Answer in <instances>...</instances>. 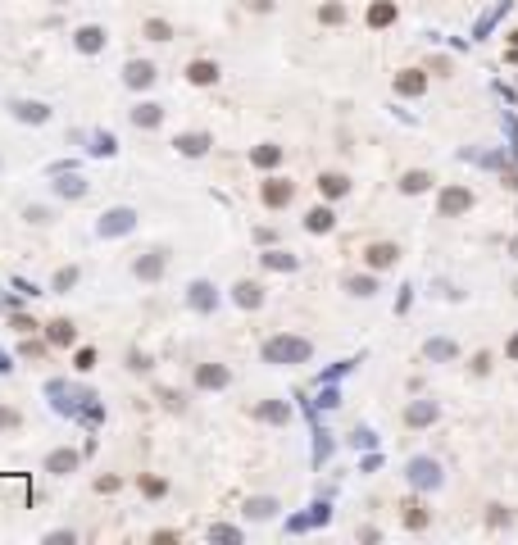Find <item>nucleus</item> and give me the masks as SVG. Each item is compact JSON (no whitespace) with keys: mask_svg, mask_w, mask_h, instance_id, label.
Instances as JSON below:
<instances>
[{"mask_svg":"<svg viewBox=\"0 0 518 545\" xmlns=\"http://www.w3.org/2000/svg\"><path fill=\"white\" fill-rule=\"evenodd\" d=\"M259 200H264L268 209H286L295 200V182L291 177H264L259 182Z\"/></svg>","mask_w":518,"mask_h":545,"instance_id":"nucleus-1","label":"nucleus"},{"mask_svg":"<svg viewBox=\"0 0 518 545\" xmlns=\"http://www.w3.org/2000/svg\"><path fill=\"white\" fill-rule=\"evenodd\" d=\"M305 355H310V346H305V341H286V337H277V341H268V346H264V359H268V363L305 359Z\"/></svg>","mask_w":518,"mask_h":545,"instance_id":"nucleus-2","label":"nucleus"},{"mask_svg":"<svg viewBox=\"0 0 518 545\" xmlns=\"http://www.w3.org/2000/svg\"><path fill=\"white\" fill-rule=\"evenodd\" d=\"M227 382H232V372H227L223 363H196V386L200 391H223Z\"/></svg>","mask_w":518,"mask_h":545,"instance_id":"nucleus-3","label":"nucleus"},{"mask_svg":"<svg viewBox=\"0 0 518 545\" xmlns=\"http://www.w3.org/2000/svg\"><path fill=\"white\" fill-rule=\"evenodd\" d=\"M218 78H223L218 60H191L187 64V82H191V87H214Z\"/></svg>","mask_w":518,"mask_h":545,"instance_id":"nucleus-4","label":"nucleus"},{"mask_svg":"<svg viewBox=\"0 0 518 545\" xmlns=\"http://www.w3.org/2000/svg\"><path fill=\"white\" fill-rule=\"evenodd\" d=\"M164 264H168L164 250H150V255H141V260L132 264V273H137L141 282H159V277H164Z\"/></svg>","mask_w":518,"mask_h":545,"instance_id":"nucleus-5","label":"nucleus"},{"mask_svg":"<svg viewBox=\"0 0 518 545\" xmlns=\"http://www.w3.org/2000/svg\"><path fill=\"white\" fill-rule=\"evenodd\" d=\"M123 82H128V87H132V91H137V87H141V91H146V87H150V82H155V64H150V60H132V64H128V69H123Z\"/></svg>","mask_w":518,"mask_h":545,"instance_id":"nucleus-6","label":"nucleus"},{"mask_svg":"<svg viewBox=\"0 0 518 545\" xmlns=\"http://www.w3.org/2000/svg\"><path fill=\"white\" fill-rule=\"evenodd\" d=\"M396 260H400V250L391 241H373L368 250H364V264H368V269H391Z\"/></svg>","mask_w":518,"mask_h":545,"instance_id":"nucleus-7","label":"nucleus"},{"mask_svg":"<svg viewBox=\"0 0 518 545\" xmlns=\"http://www.w3.org/2000/svg\"><path fill=\"white\" fill-rule=\"evenodd\" d=\"M46 341H51V346H73V341H78V328H73L69 318H55V323H46Z\"/></svg>","mask_w":518,"mask_h":545,"instance_id":"nucleus-8","label":"nucleus"},{"mask_svg":"<svg viewBox=\"0 0 518 545\" xmlns=\"http://www.w3.org/2000/svg\"><path fill=\"white\" fill-rule=\"evenodd\" d=\"M468 205H473V191H464V187H450L446 196H441V214H446V218L450 214H464Z\"/></svg>","mask_w":518,"mask_h":545,"instance_id":"nucleus-9","label":"nucleus"},{"mask_svg":"<svg viewBox=\"0 0 518 545\" xmlns=\"http://www.w3.org/2000/svg\"><path fill=\"white\" fill-rule=\"evenodd\" d=\"M173 146H178L187 159H196V155H205V150H209V132H182Z\"/></svg>","mask_w":518,"mask_h":545,"instance_id":"nucleus-10","label":"nucleus"},{"mask_svg":"<svg viewBox=\"0 0 518 545\" xmlns=\"http://www.w3.org/2000/svg\"><path fill=\"white\" fill-rule=\"evenodd\" d=\"M132 123H137V128H159V123H164V105H155V100H146V105H137V109H132Z\"/></svg>","mask_w":518,"mask_h":545,"instance_id":"nucleus-11","label":"nucleus"},{"mask_svg":"<svg viewBox=\"0 0 518 545\" xmlns=\"http://www.w3.org/2000/svg\"><path fill=\"white\" fill-rule=\"evenodd\" d=\"M73 468H78V450H51L46 455V473L64 477V473H73Z\"/></svg>","mask_w":518,"mask_h":545,"instance_id":"nucleus-12","label":"nucleus"},{"mask_svg":"<svg viewBox=\"0 0 518 545\" xmlns=\"http://www.w3.org/2000/svg\"><path fill=\"white\" fill-rule=\"evenodd\" d=\"M141 36H146V41H173L178 27H173L168 18H146V23H141Z\"/></svg>","mask_w":518,"mask_h":545,"instance_id":"nucleus-13","label":"nucleus"},{"mask_svg":"<svg viewBox=\"0 0 518 545\" xmlns=\"http://www.w3.org/2000/svg\"><path fill=\"white\" fill-rule=\"evenodd\" d=\"M237 304H241V309H259V304H264V286L259 282H237Z\"/></svg>","mask_w":518,"mask_h":545,"instance_id":"nucleus-14","label":"nucleus"},{"mask_svg":"<svg viewBox=\"0 0 518 545\" xmlns=\"http://www.w3.org/2000/svg\"><path fill=\"white\" fill-rule=\"evenodd\" d=\"M319 191H323L328 200H337V196L350 191V177H345V173H323V177H319Z\"/></svg>","mask_w":518,"mask_h":545,"instance_id":"nucleus-15","label":"nucleus"},{"mask_svg":"<svg viewBox=\"0 0 518 545\" xmlns=\"http://www.w3.org/2000/svg\"><path fill=\"white\" fill-rule=\"evenodd\" d=\"M423 87H427V78H423L418 69H405V73L396 78V91H400V95H418Z\"/></svg>","mask_w":518,"mask_h":545,"instance_id":"nucleus-16","label":"nucleus"},{"mask_svg":"<svg viewBox=\"0 0 518 545\" xmlns=\"http://www.w3.org/2000/svg\"><path fill=\"white\" fill-rule=\"evenodd\" d=\"M432 187V173H423V168H409L405 177H400V191L405 196H418V191H427Z\"/></svg>","mask_w":518,"mask_h":545,"instance_id":"nucleus-17","label":"nucleus"},{"mask_svg":"<svg viewBox=\"0 0 518 545\" xmlns=\"http://www.w3.org/2000/svg\"><path fill=\"white\" fill-rule=\"evenodd\" d=\"M73 41H78V51H82V55H95V51L105 46V32H100V27H82V32L73 36Z\"/></svg>","mask_w":518,"mask_h":545,"instance_id":"nucleus-18","label":"nucleus"},{"mask_svg":"<svg viewBox=\"0 0 518 545\" xmlns=\"http://www.w3.org/2000/svg\"><path fill=\"white\" fill-rule=\"evenodd\" d=\"M251 164H255V168L282 164V146H255V150H251Z\"/></svg>","mask_w":518,"mask_h":545,"instance_id":"nucleus-19","label":"nucleus"},{"mask_svg":"<svg viewBox=\"0 0 518 545\" xmlns=\"http://www.w3.org/2000/svg\"><path fill=\"white\" fill-rule=\"evenodd\" d=\"M332 223H337V218H332V209H328V205L310 209V218H305V227H310V232H332Z\"/></svg>","mask_w":518,"mask_h":545,"instance_id":"nucleus-20","label":"nucleus"},{"mask_svg":"<svg viewBox=\"0 0 518 545\" xmlns=\"http://www.w3.org/2000/svg\"><path fill=\"white\" fill-rule=\"evenodd\" d=\"M387 23H396V5H391V0H378V5L368 9V27H387Z\"/></svg>","mask_w":518,"mask_h":545,"instance_id":"nucleus-21","label":"nucleus"},{"mask_svg":"<svg viewBox=\"0 0 518 545\" xmlns=\"http://www.w3.org/2000/svg\"><path fill=\"white\" fill-rule=\"evenodd\" d=\"M405 527H427V509H423V504H418V500H409L405 504Z\"/></svg>","mask_w":518,"mask_h":545,"instance_id":"nucleus-22","label":"nucleus"},{"mask_svg":"<svg viewBox=\"0 0 518 545\" xmlns=\"http://www.w3.org/2000/svg\"><path fill=\"white\" fill-rule=\"evenodd\" d=\"M319 23H345V5L341 0H328V5L319 9Z\"/></svg>","mask_w":518,"mask_h":545,"instance_id":"nucleus-23","label":"nucleus"},{"mask_svg":"<svg viewBox=\"0 0 518 545\" xmlns=\"http://www.w3.org/2000/svg\"><path fill=\"white\" fill-rule=\"evenodd\" d=\"M18 427H23V414L9 409V405H0V432H18Z\"/></svg>","mask_w":518,"mask_h":545,"instance_id":"nucleus-24","label":"nucleus"},{"mask_svg":"<svg viewBox=\"0 0 518 545\" xmlns=\"http://www.w3.org/2000/svg\"><path fill=\"white\" fill-rule=\"evenodd\" d=\"M73 368H78V372H91V368H95V350H91V346H82L78 355H73Z\"/></svg>","mask_w":518,"mask_h":545,"instance_id":"nucleus-25","label":"nucleus"},{"mask_svg":"<svg viewBox=\"0 0 518 545\" xmlns=\"http://www.w3.org/2000/svg\"><path fill=\"white\" fill-rule=\"evenodd\" d=\"M141 491H146V495H155V500H159V495L168 491V482H164V477H141Z\"/></svg>","mask_w":518,"mask_h":545,"instance_id":"nucleus-26","label":"nucleus"},{"mask_svg":"<svg viewBox=\"0 0 518 545\" xmlns=\"http://www.w3.org/2000/svg\"><path fill=\"white\" fill-rule=\"evenodd\" d=\"M128 209H119V214H109V223H100V232H123V227H128Z\"/></svg>","mask_w":518,"mask_h":545,"instance_id":"nucleus-27","label":"nucleus"},{"mask_svg":"<svg viewBox=\"0 0 518 545\" xmlns=\"http://www.w3.org/2000/svg\"><path fill=\"white\" fill-rule=\"evenodd\" d=\"M73 282H78V269H60V273H55V291H69Z\"/></svg>","mask_w":518,"mask_h":545,"instance_id":"nucleus-28","label":"nucleus"},{"mask_svg":"<svg viewBox=\"0 0 518 545\" xmlns=\"http://www.w3.org/2000/svg\"><path fill=\"white\" fill-rule=\"evenodd\" d=\"M246 513H251V518H268V513H273V500H251Z\"/></svg>","mask_w":518,"mask_h":545,"instance_id":"nucleus-29","label":"nucleus"},{"mask_svg":"<svg viewBox=\"0 0 518 545\" xmlns=\"http://www.w3.org/2000/svg\"><path fill=\"white\" fill-rule=\"evenodd\" d=\"M82 191H86V187H82V177H69V182H60V196H73V200H78Z\"/></svg>","mask_w":518,"mask_h":545,"instance_id":"nucleus-30","label":"nucleus"},{"mask_svg":"<svg viewBox=\"0 0 518 545\" xmlns=\"http://www.w3.org/2000/svg\"><path fill=\"white\" fill-rule=\"evenodd\" d=\"M159 400H164V409H178V414L187 409V400H182L178 391H159Z\"/></svg>","mask_w":518,"mask_h":545,"instance_id":"nucleus-31","label":"nucleus"},{"mask_svg":"<svg viewBox=\"0 0 518 545\" xmlns=\"http://www.w3.org/2000/svg\"><path fill=\"white\" fill-rule=\"evenodd\" d=\"M18 355H23V359H36V355H46V346H41V341H23V346H18Z\"/></svg>","mask_w":518,"mask_h":545,"instance_id":"nucleus-32","label":"nucleus"},{"mask_svg":"<svg viewBox=\"0 0 518 545\" xmlns=\"http://www.w3.org/2000/svg\"><path fill=\"white\" fill-rule=\"evenodd\" d=\"M345 286H350L354 295H368V291H373V282H368V277H350V282H345Z\"/></svg>","mask_w":518,"mask_h":545,"instance_id":"nucleus-33","label":"nucleus"},{"mask_svg":"<svg viewBox=\"0 0 518 545\" xmlns=\"http://www.w3.org/2000/svg\"><path fill=\"white\" fill-rule=\"evenodd\" d=\"M150 541H155V545H168V541H178V532H173V527H159V532H150Z\"/></svg>","mask_w":518,"mask_h":545,"instance_id":"nucleus-34","label":"nucleus"},{"mask_svg":"<svg viewBox=\"0 0 518 545\" xmlns=\"http://www.w3.org/2000/svg\"><path fill=\"white\" fill-rule=\"evenodd\" d=\"M268 264H273V269H295V260H291V255H268Z\"/></svg>","mask_w":518,"mask_h":545,"instance_id":"nucleus-35","label":"nucleus"},{"mask_svg":"<svg viewBox=\"0 0 518 545\" xmlns=\"http://www.w3.org/2000/svg\"><path fill=\"white\" fill-rule=\"evenodd\" d=\"M259 414H264V418H273V423H282V418H286V409H277V405H264Z\"/></svg>","mask_w":518,"mask_h":545,"instance_id":"nucleus-36","label":"nucleus"},{"mask_svg":"<svg viewBox=\"0 0 518 545\" xmlns=\"http://www.w3.org/2000/svg\"><path fill=\"white\" fill-rule=\"evenodd\" d=\"M95 491H119V477H95Z\"/></svg>","mask_w":518,"mask_h":545,"instance_id":"nucleus-37","label":"nucleus"},{"mask_svg":"<svg viewBox=\"0 0 518 545\" xmlns=\"http://www.w3.org/2000/svg\"><path fill=\"white\" fill-rule=\"evenodd\" d=\"M9 323H14L18 332H32V328H36V323H32V318H23V314H14V318H9Z\"/></svg>","mask_w":518,"mask_h":545,"instance_id":"nucleus-38","label":"nucleus"},{"mask_svg":"<svg viewBox=\"0 0 518 545\" xmlns=\"http://www.w3.org/2000/svg\"><path fill=\"white\" fill-rule=\"evenodd\" d=\"M510 355H518V337H514V346H510Z\"/></svg>","mask_w":518,"mask_h":545,"instance_id":"nucleus-39","label":"nucleus"},{"mask_svg":"<svg viewBox=\"0 0 518 545\" xmlns=\"http://www.w3.org/2000/svg\"><path fill=\"white\" fill-rule=\"evenodd\" d=\"M51 5H69V0H51Z\"/></svg>","mask_w":518,"mask_h":545,"instance_id":"nucleus-40","label":"nucleus"}]
</instances>
